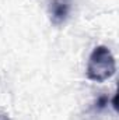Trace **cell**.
<instances>
[{
	"label": "cell",
	"instance_id": "1",
	"mask_svg": "<svg viewBox=\"0 0 119 120\" xmlns=\"http://www.w3.org/2000/svg\"><path fill=\"white\" fill-rule=\"evenodd\" d=\"M116 71V61L112 52L107 46H97L88 59L87 77L91 81L104 82L114 77Z\"/></svg>",
	"mask_w": 119,
	"mask_h": 120
},
{
	"label": "cell",
	"instance_id": "2",
	"mask_svg": "<svg viewBox=\"0 0 119 120\" xmlns=\"http://www.w3.org/2000/svg\"><path fill=\"white\" fill-rule=\"evenodd\" d=\"M71 4L73 0H52L49 7V14L55 25H60L67 20L71 11Z\"/></svg>",
	"mask_w": 119,
	"mask_h": 120
},
{
	"label": "cell",
	"instance_id": "3",
	"mask_svg": "<svg viewBox=\"0 0 119 120\" xmlns=\"http://www.w3.org/2000/svg\"><path fill=\"white\" fill-rule=\"evenodd\" d=\"M108 102H109V98H108L107 95H101V96H98V98H97V102H95V109H97V110H102V109H105L107 105H108Z\"/></svg>",
	"mask_w": 119,
	"mask_h": 120
},
{
	"label": "cell",
	"instance_id": "4",
	"mask_svg": "<svg viewBox=\"0 0 119 120\" xmlns=\"http://www.w3.org/2000/svg\"><path fill=\"white\" fill-rule=\"evenodd\" d=\"M116 99H118V95H115V96L112 98V108H114L115 110H118V101H116Z\"/></svg>",
	"mask_w": 119,
	"mask_h": 120
}]
</instances>
